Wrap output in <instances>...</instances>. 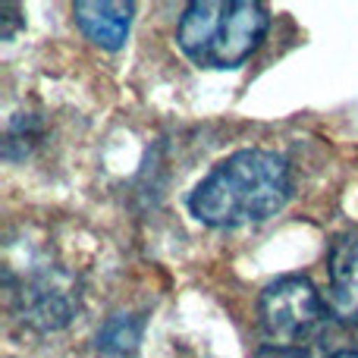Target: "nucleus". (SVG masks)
Wrapping results in <instances>:
<instances>
[{
    "label": "nucleus",
    "instance_id": "obj_8",
    "mask_svg": "<svg viewBox=\"0 0 358 358\" xmlns=\"http://www.w3.org/2000/svg\"><path fill=\"white\" fill-rule=\"evenodd\" d=\"M255 358H324L315 343H302V346H261Z\"/></svg>",
    "mask_w": 358,
    "mask_h": 358
},
{
    "label": "nucleus",
    "instance_id": "obj_7",
    "mask_svg": "<svg viewBox=\"0 0 358 358\" xmlns=\"http://www.w3.org/2000/svg\"><path fill=\"white\" fill-rule=\"evenodd\" d=\"M142 334H145V317L120 311V315L107 317L104 327L98 330V352L107 358H132L138 352Z\"/></svg>",
    "mask_w": 358,
    "mask_h": 358
},
{
    "label": "nucleus",
    "instance_id": "obj_5",
    "mask_svg": "<svg viewBox=\"0 0 358 358\" xmlns=\"http://www.w3.org/2000/svg\"><path fill=\"white\" fill-rule=\"evenodd\" d=\"M327 308L340 324L358 330V233H343L330 245Z\"/></svg>",
    "mask_w": 358,
    "mask_h": 358
},
{
    "label": "nucleus",
    "instance_id": "obj_4",
    "mask_svg": "<svg viewBox=\"0 0 358 358\" xmlns=\"http://www.w3.org/2000/svg\"><path fill=\"white\" fill-rule=\"evenodd\" d=\"M16 296V315L22 317L29 327L38 330H60L79 311V289H76L73 277L60 271H41L35 277L22 280Z\"/></svg>",
    "mask_w": 358,
    "mask_h": 358
},
{
    "label": "nucleus",
    "instance_id": "obj_1",
    "mask_svg": "<svg viewBox=\"0 0 358 358\" xmlns=\"http://www.w3.org/2000/svg\"><path fill=\"white\" fill-rule=\"evenodd\" d=\"M292 195L289 164L277 151L242 148L223 157L192 189L189 210L198 223L214 229H236L264 223L286 208Z\"/></svg>",
    "mask_w": 358,
    "mask_h": 358
},
{
    "label": "nucleus",
    "instance_id": "obj_2",
    "mask_svg": "<svg viewBox=\"0 0 358 358\" xmlns=\"http://www.w3.org/2000/svg\"><path fill=\"white\" fill-rule=\"evenodd\" d=\"M271 13L258 0H195L182 10L176 44L201 69H236L258 50Z\"/></svg>",
    "mask_w": 358,
    "mask_h": 358
},
{
    "label": "nucleus",
    "instance_id": "obj_9",
    "mask_svg": "<svg viewBox=\"0 0 358 358\" xmlns=\"http://www.w3.org/2000/svg\"><path fill=\"white\" fill-rule=\"evenodd\" d=\"M327 358H358V352H352V349H340V352H334Z\"/></svg>",
    "mask_w": 358,
    "mask_h": 358
},
{
    "label": "nucleus",
    "instance_id": "obj_6",
    "mask_svg": "<svg viewBox=\"0 0 358 358\" xmlns=\"http://www.w3.org/2000/svg\"><path fill=\"white\" fill-rule=\"evenodd\" d=\"M136 6L126 0H79L73 3L76 25L92 44L104 50H120L129 38Z\"/></svg>",
    "mask_w": 358,
    "mask_h": 358
},
{
    "label": "nucleus",
    "instance_id": "obj_3",
    "mask_svg": "<svg viewBox=\"0 0 358 358\" xmlns=\"http://www.w3.org/2000/svg\"><path fill=\"white\" fill-rule=\"evenodd\" d=\"M330 308L308 277H280L261 292L258 321L271 346H302L324 327Z\"/></svg>",
    "mask_w": 358,
    "mask_h": 358
}]
</instances>
